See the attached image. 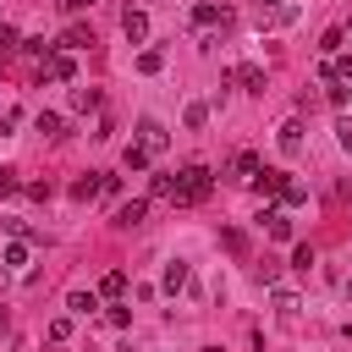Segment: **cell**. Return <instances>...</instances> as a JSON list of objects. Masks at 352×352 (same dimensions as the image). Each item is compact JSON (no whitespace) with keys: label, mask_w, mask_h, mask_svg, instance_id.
Wrapping results in <instances>:
<instances>
[{"label":"cell","mask_w":352,"mask_h":352,"mask_svg":"<svg viewBox=\"0 0 352 352\" xmlns=\"http://www.w3.org/2000/svg\"><path fill=\"white\" fill-rule=\"evenodd\" d=\"M138 143H143L148 154H165V143H170V132H165V126H160V121L148 116V121H138Z\"/></svg>","instance_id":"2"},{"label":"cell","mask_w":352,"mask_h":352,"mask_svg":"<svg viewBox=\"0 0 352 352\" xmlns=\"http://www.w3.org/2000/svg\"><path fill=\"white\" fill-rule=\"evenodd\" d=\"M94 192H99V176H82V182H72V198H82V204H88Z\"/></svg>","instance_id":"25"},{"label":"cell","mask_w":352,"mask_h":352,"mask_svg":"<svg viewBox=\"0 0 352 352\" xmlns=\"http://www.w3.org/2000/svg\"><path fill=\"white\" fill-rule=\"evenodd\" d=\"M336 143L352 154V116H341V121H336Z\"/></svg>","instance_id":"28"},{"label":"cell","mask_w":352,"mask_h":352,"mask_svg":"<svg viewBox=\"0 0 352 352\" xmlns=\"http://www.w3.org/2000/svg\"><path fill=\"white\" fill-rule=\"evenodd\" d=\"M22 182H16V170H0V192H16Z\"/></svg>","instance_id":"32"},{"label":"cell","mask_w":352,"mask_h":352,"mask_svg":"<svg viewBox=\"0 0 352 352\" xmlns=\"http://www.w3.org/2000/svg\"><path fill=\"white\" fill-rule=\"evenodd\" d=\"M275 143H280V154H302V121H297V116L280 121V138H275Z\"/></svg>","instance_id":"5"},{"label":"cell","mask_w":352,"mask_h":352,"mask_svg":"<svg viewBox=\"0 0 352 352\" xmlns=\"http://www.w3.org/2000/svg\"><path fill=\"white\" fill-rule=\"evenodd\" d=\"M187 280H192V270H187V258H170V264H165V280H160V286H165V292L176 297V292H182Z\"/></svg>","instance_id":"7"},{"label":"cell","mask_w":352,"mask_h":352,"mask_svg":"<svg viewBox=\"0 0 352 352\" xmlns=\"http://www.w3.org/2000/svg\"><path fill=\"white\" fill-rule=\"evenodd\" d=\"M88 44H94V28H82V22H72L60 33V50H88Z\"/></svg>","instance_id":"9"},{"label":"cell","mask_w":352,"mask_h":352,"mask_svg":"<svg viewBox=\"0 0 352 352\" xmlns=\"http://www.w3.org/2000/svg\"><path fill=\"white\" fill-rule=\"evenodd\" d=\"M66 308H72V314H94V308H99V292H72Z\"/></svg>","instance_id":"18"},{"label":"cell","mask_w":352,"mask_h":352,"mask_svg":"<svg viewBox=\"0 0 352 352\" xmlns=\"http://www.w3.org/2000/svg\"><path fill=\"white\" fill-rule=\"evenodd\" d=\"M341 44H346V28H330V33L319 38V55L330 60V55H341Z\"/></svg>","instance_id":"15"},{"label":"cell","mask_w":352,"mask_h":352,"mask_svg":"<svg viewBox=\"0 0 352 352\" xmlns=\"http://www.w3.org/2000/svg\"><path fill=\"white\" fill-rule=\"evenodd\" d=\"M258 170H264V165H258V154H248V148H242V154L231 160V176H236V182H253Z\"/></svg>","instance_id":"10"},{"label":"cell","mask_w":352,"mask_h":352,"mask_svg":"<svg viewBox=\"0 0 352 352\" xmlns=\"http://www.w3.org/2000/svg\"><path fill=\"white\" fill-rule=\"evenodd\" d=\"M82 6H88V0H60V11H66V16H77Z\"/></svg>","instance_id":"33"},{"label":"cell","mask_w":352,"mask_h":352,"mask_svg":"<svg viewBox=\"0 0 352 352\" xmlns=\"http://www.w3.org/2000/svg\"><path fill=\"white\" fill-rule=\"evenodd\" d=\"M346 297H352V275H346Z\"/></svg>","instance_id":"36"},{"label":"cell","mask_w":352,"mask_h":352,"mask_svg":"<svg viewBox=\"0 0 352 352\" xmlns=\"http://www.w3.org/2000/svg\"><path fill=\"white\" fill-rule=\"evenodd\" d=\"M121 292H126V275H121V270H110V275L99 280V297H121Z\"/></svg>","instance_id":"21"},{"label":"cell","mask_w":352,"mask_h":352,"mask_svg":"<svg viewBox=\"0 0 352 352\" xmlns=\"http://www.w3.org/2000/svg\"><path fill=\"white\" fill-rule=\"evenodd\" d=\"M6 275H11V270H6V264H0V286H6Z\"/></svg>","instance_id":"35"},{"label":"cell","mask_w":352,"mask_h":352,"mask_svg":"<svg viewBox=\"0 0 352 352\" xmlns=\"http://www.w3.org/2000/svg\"><path fill=\"white\" fill-rule=\"evenodd\" d=\"M44 336H50V341H72V319H50Z\"/></svg>","instance_id":"27"},{"label":"cell","mask_w":352,"mask_h":352,"mask_svg":"<svg viewBox=\"0 0 352 352\" xmlns=\"http://www.w3.org/2000/svg\"><path fill=\"white\" fill-rule=\"evenodd\" d=\"M324 99H330L336 110H346V104H352V88H346L341 77H324Z\"/></svg>","instance_id":"11"},{"label":"cell","mask_w":352,"mask_h":352,"mask_svg":"<svg viewBox=\"0 0 352 352\" xmlns=\"http://www.w3.org/2000/svg\"><path fill=\"white\" fill-rule=\"evenodd\" d=\"M148 160H154V154H148L143 143H126V154H121V165H126V170H143Z\"/></svg>","instance_id":"16"},{"label":"cell","mask_w":352,"mask_h":352,"mask_svg":"<svg viewBox=\"0 0 352 352\" xmlns=\"http://www.w3.org/2000/svg\"><path fill=\"white\" fill-rule=\"evenodd\" d=\"M16 50H22V38H16V28H6V22H0V66H6V60H11Z\"/></svg>","instance_id":"19"},{"label":"cell","mask_w":352,"mask_h":352,"mask_svg":"<svg viewBox=\"0 0 352 352\" xmlns=\"http://www.w3.org/2000/svg\"><path fill=\"white\" fill-rule=\"evenodd\" d=\"M44 77H50V82H72V77H77V66H72V55H66V50H55V55L44 60Z\"/></svg>","instance_id":"4"},{"label":"cell","mask_w":352,"mask_h":352,"mask_svg":"<svg viewBox=\"0 0 352 352\" xmlns=\"http://www.w3.org/2000/svg\"><path fill=\"white\" fill-rule=\"evenodd\" d=\"M220 242H226V248H231V253H248V236H242V231H226V236H220Z\"/></svg>","instance_id":"30"},{"label":"cell","mask_w":352,"mask_h":352,"mask_svg":"<svg viewBox=\"0 0 352 352\" xmlns=\"http://www.w3.org/2000/svg\"><path fill=\"white\" fill-rule=\"evenodd\" d=\"M204 352H220V346H204Z\"/></svg>","instance_id":"37"},{"label":"cell","mask_w":352,"mask_h":352,"mask_svg":"<svg viewBox=\"0 0 352 352\" xmlns=\"http://www.w3.org/2000/svg\"><path fill=\"white\" fill-rule=\"evenodd\" d=\"M72 110H99V88H72Z\"/></svg>","instance_id":"20"},{"label":"cell","mask_w":352,"mask_h":352,"mask_svg":"<svg viewBox=\"0 0 352 352\" xmlns=\"http://www.w3.org/2000/svg\"><path fill=\"white\" fill-rule=\"evenodd\" d=\"M308 264H314V248L297 242V248H292V270H308Z\"/></svg>","instance_id":"26"},{"label":"cell","mask_w":352,"mask_h":352,"mask_svg":"<svg viewBox=\"0 0 352 352\" xmlns=\"http://www.w3.org/2000/svg\"><path fill=\"white\" fill-rule=\"evenodd\" d=\"M209 121V104H187V126H204Z\"/></svg>","instance_id":"29"},{"label":"cell","mask_w":352,"mask_h":352,"mask_svg":"<svg viewBox=\"0 0 352 352\" xmlns=\"http://www.w3.org/2000/svg\"><path fill=\"white\" fill-rule=\"evenodd\" d=\"M6 324H11V314H6V308H0V336H6Z\"/></svg>","instance_id":"34"},{"label":"cell","mask_w":352,"mask_h":352,"mask_svg":"<svg viewBox=\"0 0 352 352\" xmlns=\"http://www.w3.org/2000/svg\"><path fill=\"white\" fill-rule=\"evenodd\" d=\"M104 319H110L116 330H126V324H132V314H126V308H104Z\"/></svg>","instance_id":"31"},{"label":"cell","mask_w":352,"mask_h":352,"mask_svg":"<svg viewBox=\"0 0 352 352\" xmlns=\"http://www.w3.org/2000/svg\"><path fill=\"white\" fill-rule=\"evenodd\" d=\"M121 33H126L132 44H143V38H148V16H143L138 6H126V11H121Z\"/></svg>","instance_id":"3"},{"label":"cell","mask_w":352,"mask_h":352,"mask_svg":"<svg viewBox=\"0 0 352 352\" xmlns=\"http://www.w3.org/2000/svg\"><path fill=\"white\" fill-rule=\"evenodd\" d=\"M220 22H226L220 6H192V28H220Z\"/></svg>","instance_id":"13"},{"label":"cell","mask_w":352,"mask_h":352,"mask_svg":"<svg viewBox=\"0 0 352 352\" xmlns=\"http://www.w3.org/2000/svg\"><path fill=\"white\" fill-rule=\"evenodd\" d=\"M275 308H280V314L292 319V314L302 308V297H297V292H286V286H275Z\"/></svg>","instance_id":"22"},{"label":"cell","mask_w":352,"mask_h":352,"mask_svg":"<svg viewBox=\"0 0 352 352\" xmlns=\"http://www.w3.org/2000/svg\"><path fill=\"white\" fill-rule=\"evenodd\" d=\"M264 226H270V236H275V242H286V236H292V220H286L280 209H264Z\"/></svg>","instance_id":"14"},{"label":"cell","mask_w":352,"mask_h":352,"mask_svg":"<svg viewBox=\"0 0 352 352\" xmlns=\"http://www.w3.org/2000/svg\"><path fill=\"white\" fill-rule=\"evenodd\" d=\"M209 187H214V170L209 165H187V170H176L170 176V204H204L209 198Z\"/></svg>","instance_id":"1"},{"label":"cell","mask_w":352,"mask_h":352,"mask_svg":"<svg viewBox=\"0 0 352 352\" xmlns=\"http://www.w3.org/2000/svg\"><path fill=\"white\" fill-rule=\"evenodd\" d=\"M286 182H292L286 170H258V176H253V187H258V192H286Z\"/></svg>","instance_id":"12"},{"label":"cell","mask_w":352,"mask_h":352,"mask_svg":"<svg viewBox=\"0 0 352 352\" xmlns=\"http://www.w3.org/2000/svg\"><path fill=\"white\" fill-rule=\"evenodd\" d=\"M143 214H148V198H132V204H121V209H116V226H121V231H132V226H143Z\"/></svg>","instance_id":"6"},{"label":"cell","mask_w":352,"mask_h":352,"mask_svg":"<svg viewBox=\"0 0 352 352\" xmlns=\"http://www.w3.org/2000/svg\"><path fill=\"white\" fill-rule=\"evenodd\" d=\"M231 77H236V82H242L248 94H264V66H253V60H242V66H236Z\"/></svg>","instance_id":"8"},{"label":"cell","mask_w":352,"mask_h":352,"mask_svg":"<svg viewBox=\"0 0 352 352\" xmlns=\"http://www.w3.org/2000/svg\"><path fill=\"white\" fill-rule=\"evenodd\" d=\"M60 126H66V121H60V116H55V110H44V116H38V132H44V138H66V132H60Z\"/></svg>","instance_id":"24"},{"label":"cell","mask_w":352,"mask_h":352,"mask_svg":"<svg viewBox=\"0 0 352 352\" xmlns=\"http://www.w3.org/2000/svg\"><path fill=\"white\" fill-rule=\"evenodd\" d=\"M0 264H6V270H16V264H28V236H16V242H11L6 253H0Z\"/></svg>","instance_id":"17"},{"label":"cell","mask_w":352,"mask_h":352,"mask_svg":"<svg viewBox=\"0 0 352 352\" xmlns=\"http://www.w3.org/2000/svg\"><path fill=\"white\" fill-rule=\"evenodd\" d=\"M160 66H165V50H143V55H138V72H148V77H154Z\"/></svg>","instance_id":"23"}]
</instances>
